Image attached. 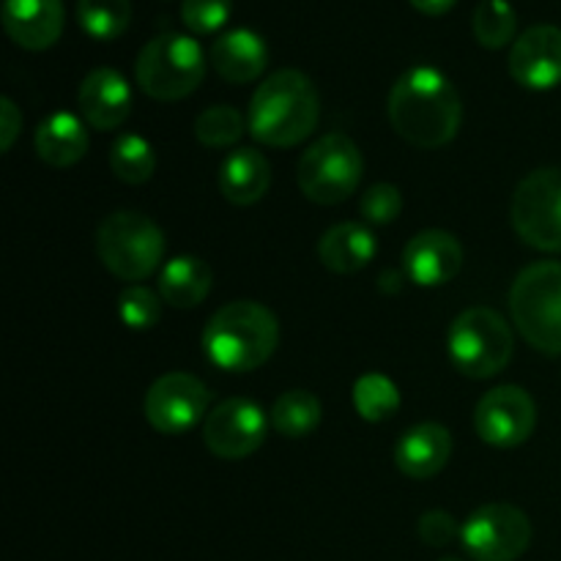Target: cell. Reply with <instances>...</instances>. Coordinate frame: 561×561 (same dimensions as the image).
<instances>
[{
	"label": "cell",
	"instance_id": "obj_10",
	"mask_svg": "<svg viewBox=\"0 0 561 561\" xmlns=\"http://www.w3.org/2000/svg\"><path fill=\"white\" fill-rule=\"evenodd\" d=\"M531 542V524L524 510L493 502L474 510L460 526V546L474 561H515Z\"/></svg>",
	"mask_w": 561,
	"mask_h": 561
},
{
	"label": "cell",
	"instance_id": "obj_20",
	"mask_svg": "<svg viewBox=\"0 0 561 561\" xmlns=\"http://www.w3.org/2000/svg\"><path fill=\"white\" fill-rule=\"evenodd\" d=\"M272 184L268 159L255 148H236L219 168V192L233 206H252L261 201Z\"/></svg>",
	"mask_w": 561,
	"mask_h": 561
},
{
	"label": "cell",
	"instance_id": "obj_8",
	"mask_svg": "<svg viewBox=\"0 0 561 561\" xmlns=\"http://www.w3.org/2000/svg\"><path fill=\"white\" fill-rule=\"evenodd\" d=\"M362 173H365V159H362L356 142L334 131V135L312 142L301 153L296 181L307 201L318 203V206H337L354 195Z\"/></svg>",
	"mask_w": 561,
	"mask_h": 561
},
{
	"label": "cell",
	"instance_id": "obj_29",
	"mask_svg": "<svg viewBox=\"0 0 561 561\" xmlns=\"http://www.w3.org/2000/svg\"><path fill=\"white\" fill-rule=\"evenodd\" d=\"M247 131L244 115L230 104H214L206 107L195 121V137L206 148H230L241 140Z\"/></svg>",
	"mask_w": 561,
	"mask_h": 561
},
{
	"label": "cell",
	"instance_id": "obj_19",
	"mask_svg": "<svg viewBox=\"0 0 561 561\" xmlns=\"http://www.w3.org/2000/svg\"><path fill=\"white\" fill-rule=\"evenodd\" d=\"M268 64L266 42L250 27H233L211 44V66L233 85L257 80Z\"/></svg>",
	"mask_w": 561,
	"mask_h": 561
},
{
	"label": "cell",
	"instance_id": "obj_33",
	"mask_svg": "<svg viewBox=\"0 0 561 561\" xmlns=\"http://www.w3.org/2000/svg\"><path fill=\"white\" fill-rule=\"evenodd\" d=\"M416 531H420V540L431 548H444L455 537H460L458 520L449 513H444V510H431V513L422 515L420 524H416Z\"/></svg>",
	"mask_w": 561,
	"mask_h": 561
},
{
	"label": "cell",
	"instance_id": "obj_18",
	"mask_svg": "<svg viewBox=\"0 0 561 561\" xmlns=\"http://www.w3.org/2000/svg\"><path fill=\"white\" fill-rule=\"evenodd\" d=\"M453 458V436L438 422L409 427L394 444V463L411 480H431Z\"/></svg>",
	"mask_w": 561,
	"mask_h": 561
},
{
	"label": "cell",
	"instance_id": "obj_23",
	"mask_svg": "<svg viewBox=\"0 0 561 561\" xmlns=\"http://www.w3.org/2000/svg\"><path fill=\"white\" fill-rule=\"evenodd\" d=\"M211 283L214 274L206 261L195 255H179L159 274V296L164 299V305L192 310L206 301Z\"/></svg>",
	"mask_w": 561,
	"mask_h": 561
},
{
	"label": "cell",
	"instance_id": "obj_27",
	"mask_svg": "<svg viewBox=\"0 0 561 561\" xmlns=\"http://www.w3.org/2000/svg\"><path fill=\"white\" fill-rule=\"evenodd\" d=\"M77 20L82 31L93 38H118L131 22L129 0H80L77 3Z\"/></svg>",
	"mask_w": 561,
	"mask_h": 561
},
{
	"label": "cell",
	"instance_id": "obj_22",
	"mask_svg": "<svg viewBox=\"0 0 561 561\" xmlns=\"http://www.w3.org/2000/svg\"><path fill=\"white\" fill-rule=\"evenodd\" d=\"M376 236L359 222H340L318 241V257L337 274L362 272L376 257Z\"/></svg>",
	"mask_w": 561,
	"mask_h": 561
},
{
	"label": "cell",
	"instance_id": "obj_16",
	"mask_svg": "<svg viewBox=\"0 0 561 561\" xmlns=\"http://www.w3.org/2000/svg\"><path fill=\"white\" fill-rule=\"evenodd\" d=\"M80 113L99 131L118 129L131 113V88L118 69H93L80 85Z\"/></svg>",
	"mask_w": 561,
	"mask_h": 561
},
{
	"label": "cell",
	"instance_id": "obj_35",
	"mask_svg": "<svg viewBox=\"0 0 561 561\" xmlns=\"http://www.w3.org/2000/svg\"><path fill=\"white\" fill-rule=\"evenodd\" d=\"M455 3H458V0H411L414 9H420L422 14H431V16L447 14Z\"/></svg>",
	"mask_w": 561,
	"mask_h": 561
},
{
	"label": "cell",
	"instance_id": "obj_21",
	"mask_svg": "<svg viewBox=\"0 0 561 561\" xmlns=\"http://www.w3.org/2000/svg\"><path fill=\"white\" fill-rule=\"evenodd\" d=\"M36 153L49 168H71L88 153L85 121L71 113H53L36 129Z\"/></svg>",
	"mask_w": 561,
	"mask_h": 561
},
{
	"label": "cell",
	"instance_id": "obj_3",
	"mask_svg": "<svg viewBox=\"0 0 561 561\" xmlns=\"http://www.w3.org/2000/svg\"><path fill=\"white\" fill-rule=\"evenodd\" d=\"M279 343V323L257 301H230L208 318L203 351L225 373H252L272 359Z\"/></svg>",
	"mask_w": 561,
	"mask_h": 561
},
{
	"label": "cell",
	"instance_id": "obj_2",
	"mask_svg": "<svg viewBox=\"0 0 561 561\" xmlns=\"http://www.w3.org/2000/svg\"><path fill=\"white\" fill-rule=\"evenodd\" d=\"M321 118V99L307 75L296 69L274 71L252 93L247 129L257 142L290 148L305 142Z\"/></svg>",
	"mask_w": 561,
	"mask_h": 561
},
{
	"label": "cell",
	"instance_id": "obj_17",
	"mask_svg": "<svg viewBox=\"0 0 561 561\" xmlns=\"http://www.w3.org/2000/svg\"><path fill=\"white\" fill-rule=\"evenodd\" d=\"M3 27L20 47L47 49L64 31V3L60 0H5Z\"/></svg>",
	"mask_w": 561,
	"mask_h": 561
},
{
	"label": "cell",
	"instance_id": "obj_12",
	"mask_svg": "<svg viewBox=\"0 0 561 561\" xmlns=\"http://www.w3.org/2000/svg\"><path fill=\"white\" fill-rule=\"evenodd\" d=\"M266 414L247 398H228L208 411L203 422V442L222 460H244L266 442Z\"/></svg>",
	"mask_w": 561,
	"mask_h": 561
},
{
	"label": "cell",
	"instance_id": "obj_30",
	"mask_svg": "<svg viewBox=\"0 0 561 561\" xmlns=\"http://www.w3.org/2000/svg\"><path fill=\"white\" fill-rule=\"evenodd\" d=\"M118 312L124 327L135 329V332H146V329L157 327L162 318V305L159 296L146 285H129L118 299Z\"/></svg>",
	"mask_w": 561,
	"mask_h": 561
},
{
	"label": "cell",
	"instance_id": "obj_13",
	"mask_svg": "<svg viewBox=\"0 0 561 561\" xmlns=\"http://www.w3.org/2000/svg\"><path fill=\"white\" fill-rule=\"evenodd\" d=\"M537 425V405L526 389L496 387L477 403L474 427L491 447L513 449L529 442Z\"/></svg>",
	"mask_w": 561,
	"mask_h": 561
},
{
	"label": "cell",
	"instance_id": "obj_34",
	"mask_svg": "<svg viewBox=\"0 0 561 561\" xmlns=\"http://www.w3.org/2000/svg\"><path fill=\"white\" fill-rule=\"evenodd\" d=\"M20 129H22V113L16 110V104L5 96L3 102H0V148H3V153L11 151Z\"/></svg>",
	"mask_w": 561,
	"mask_h": 561
},
{
	"label": "cell",
	"instance_id": "obj_14",
	"mask_svg": "<svg viewBox=\"0 0 561 561\" xmlns=\"http://www.w3.org/2000/svg\"><path fill=\"white\" fill-rule=\"evenodd\" d=\"M510 75L529 91L561 85V27L535 25L520 33L510 49Z\"/></svg>",
	"mask_w": 561,
	"mask_h": 561
},
{
	"label": "cell",
	"instance_id": "obj_1",
	"mask_svg": "<svg viewBox=\"0 0 561 561\" xmlns=\"http://www.w3.org/2000/svg\"><path fill=\"white\" fill-rule=\"evenodd\" d=\"M389 124L416 148L447 146L460 129L463 104L458 88L433 66H414L389 91Z\"/></svg>",
	"mask_w": 561,
	"mask_h": 561
},
{
	"label": "cell",
	"instance_id": "obj_11",
	"mask_svg": "<svg viewBox=\"0 0 561 561\" xmlns=\"http://www.w3.org/2000/svg\"><path fill=\"white\" fill-rule=\"evenodd\" d=\"M211 392L192 373H164L146 394V420L162 436H181L208 416Z\"/></svg>",
	"mask_w": 561,
	"mask_h": 561
},
{
	"label": "cell",
	"instance_id": "obj_4",
	"mask_svg": "<svg viewBox=\"0 0 561 561\" xmlns=\"http://www.w3.org/2000/svg\"><path fill=\"white\" fill-rule=\"evenodd\" d=\"M510 312L531 348L561 356V263L540 261L526 266L510 288Z\"/></svg>",
	"mask_w": 561,
	"mask_h": 561
},
{
	"label": "cell",
	"instance_id": "obj_15",
	"mask_svg": "<svg viewBox=\"0 0 561 561\" xmlns=\"http://www.w3.org/2000/svg\"><path fill=\"white\" fill-rule=\"evenodd\" d=\"M403 268L411 283L438 288L453 283L463 268V247L447 230H422L405 244Z\"/></svg>",
	"mask_w": 561,
	"mask_h": 561
},
{
	"label": "cell",
	"instance_id": "obj_7",
	"mask_svg": "<svg viewBox=\"0 0 561 561\" xmlns=\"http://www.w3.org/2000/svg\"><path fill=\"white\" fill-rule=\"evenodd\" d=\"M513 329L491 307H469L449 329L453 365L469 378H493L513 359Z\"/></svg>",
	"mask_w": 561,
	"mask_h": 561
},
{
	"label": "cell",
	"instance_id": "obj_25",
	"mask_svg": "<svg viewBox=\"0 0 561 561\" xmlns=\"http://www.w3.org/2000/svg\"><path fill=\"white\" fill-rule=\"evenodd\" d=\"M110 168L124 184H146L157 170V151L140 135H121L110 148Z\"/></svg>",
	"mask_w": 561,
	"mask_h": 561
},
{
	"label": "cell",
	"instance_id": "obj_6",
	"mask_svg": "<svg viewBox=\"0 0 561 561\" xmlns=\"http://www.w3.org/2000/svg\"><path fill=\"white\" fill-rule=\"evenodd\" d=\"M206 75L201 44L184 33H159L140 49L135 64L137 85L157 102H175L195 91Z\"/></svg>",
	"mask_w": 561,
	"mask_h": 561
},
{
	"label": "cell",
	"instance_id": "obj_26",
	"mask_svg": "<svg viewBox=\"0 0 561 561\" xmlns=\"http://www.w3.org/2000/svg\"><path fill=\"white\" fill-rule=\"evenodd\" d=\"M354 409L365 422H387L400 409L398 383L383 373H365L354 383Z\"/></svg>",
	"mask_w": 561,
	"mask_h": 561
},
{
	"label": "cell",
	"instance_id": "obj_5",
	"mask_svg": "<svg viewBox=\"0 0 561 561\" xmlns=\"http://www.w3.org/2000/svg\"><path fill=\"white\" fill-rule=\"evenodd\" d=\"M96 252L110 274L124 283H142L164 261V233L146 214H110L96 230Z\"/></svg>",
	"mask_w": 561,
	"mask_h": 561
},
{
	"label": "cell",
	"instance_id": "obj_24",
	"mask_svg": "<svg viewBox=\"0 0 561 561\" xmlns=\"http://www.w3.org/2000/svg\"><path fill=\"white\" fill-rule=\"evenodd\" d=\"M321 403L312 392L305 389H290L279 394L272 409V425L285 438H305L321 425Z\"/></svg>",
	"mask_w": 561,
	"mask_h": 561
},
{
	"label": "cell",
	"instance_id": "obj_36",
	"mask_svg": "<svg viewBox=\"0 0 561 561\" xmlns=\"http://www.w3.org/2000/svg\"><path fill=\"white\" fill-rule=\"evenodd\" d=\"M438 561H460V559H455V557H447V559H438Z\"/></svg>",
	"mask_w": 561,
	"mask_h": 561
},
{
	"label": "cell",
	"instance_id": "obj_32",
	"mask_svg": "<svg viewBox=\"0 0 561 561\" xmlns=\"http://www.w3.org/2000/svg\"><path fill=\"white\" fill-rule=\"evenodd\" d=\"M230 0H184L181 3V20L195 33H214L230 20Z\"/></svg>",
	"mask_w": 561,
	"mask_h": 561
},
{
	"label": "cell",
	"instance_id": "obj_9",
	"mask_svg": "<svg viewBox=\"0 0 561 561\" xmlns=\"http://www.w3.org/2000/svg\"><path fill=\"white\" fill-rule=\"evenodd\" d=\"M513 228L540 252H561V168H540L526 175L510 206Z\"/></svg>",
	"mask_w": 561,
	"mask_h": 561
},
{
	"label": "cell",
	"instance_id": "obj_31",
	"mask_svg": "<svg viewBox=\"0 0 561 561\" xmlns=\"http://www.w3.org/2000/svg\"><path fill=\"white\" fill-rule=\"evenodd\" d=\"M359 211L370 225H389L403 211V195L398 186L376 184L362 195Z\"/></svg>",
	"mask_w": 561,
	"mask_h": 561
},
{
	"label": "cell",
	"instance_id": "obj_28",
	"mask_svg": "<svg viewBox=\"0 0 561 561\" xmlns=\"http://www.w3.org/2000/svg\"><path fill=\"white\" fill-rule=\"evenodd\" d=\"M471 25H474V36L482 47L502 49L504 44L515 38L518 14L507 0H485V3L477 5Z\"/></svg>",
	"mask_w": 561,
	"mask_h": 561
}]
</instances>
